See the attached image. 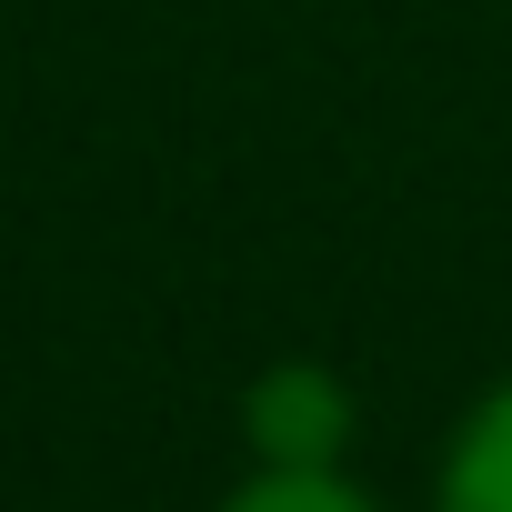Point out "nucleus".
<instances>
[{"label":"nucleus","mask_w":512,"mask_h":512,"mask_svg":"<svg viewBox=\"0 0 512 512\" xmlns=\"http://www.w3.org/2000/svg\"><path fill=\"white\" fill-rule=\"evenodd\" d=\"M342 422H352V402H342V382L312 372V362H292V372H272L262 392H251V442H262L272 462H332Z\"/></svg>","instance_id":"1"},{"label":"nucleus","mask_w":512,"mask_h":512,"mask_svg":"<svg viewBox=\"0 0 512 512\" xmlns=\"http://www.w3.org/2000/svg\"><path fill=\"white\" fill-rule=\"evenodd\" d=\"M231 512H372V502H362V492H342L322 462H272L262 482L231 502Z\"/></svg>","instance_id":"3"},{"label":"nucleus","mask_w":512,"mask_h":512,"mask_svg":"<svg viewBox=\"0 0 512 512\" xmlns=\"http://www.w3.org/2000/svg\"><path fill=\"white\" fill-rule=\"evenodd\" d=\"M442 512H512V392L482 402V422L462 432L452 482H442Z\"/></svg>","instance_id":"2"}]
</instances>
